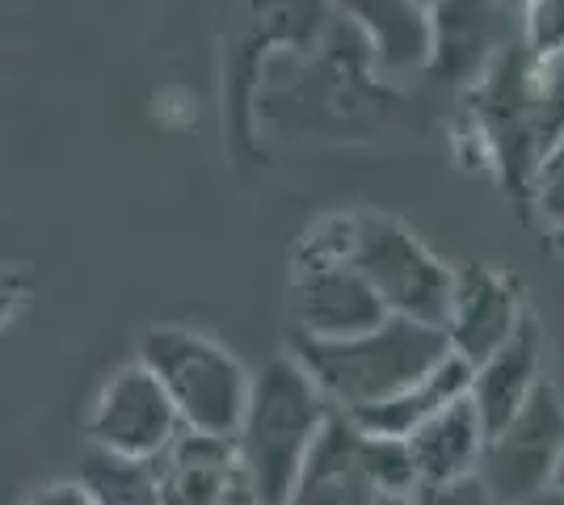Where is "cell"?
Returning a JSON list of instances; mask_svg holds the SVG:
<instances>
[{
    "mask_svg": "<svg viewBox=\"0 0 564 505\" xmlns=\"http://www.w3.org/2000/svg\"><path fill=\"white\" fill-rule=\"evenodd\" d=\"M291 354L304 362L307 375L333 400V409L362 413L425 380L451 354V341L447 329L438 325H425L413 316H388L376 329L341 341L295 337Z\"/></svg>",
    "mask_w": 564,
    "mask_h": 505,
    "instance_id": "1",
    "label": "cell"
},
{
    "mask_svg": "<svg viewBox=\"0 0 564 505\" xmlns=\"http://www.w3.org/2000/svg\"><path fill=\"white\" fill-rule=\"evenodd\" d=\"M333 413V400L295 354H279L253 375L249 409L232 438L258 484L261 505L291 502L307 455L321 442Z\"/></svg>",
    "mask_w": 564,
    "mask_h": 505,
    "instance_id": "2",
    "label": "cell"
},
{
    "mask_svg": "<svg viewBox=\"0 0 564 505\" xmlns=\"http://www.w3.org/2000/svg\"><path fill=\"white\" fill-rule=\"evenodd\" d=\"M140 362L165 384L186 430L232 438L249 409L253 375L228 345L186 325H156L143 333Z\"/></svg>",
    "mask_w": 564,
    "mask_h": 505,
    "instance_id": "3",
    "label": "cell"
},
{
    "mask_svg": "<svg viewBox=\"0 0 564 505\" xmlns=\"http://www.w3.org/2000/svg\"><path fill=\"white\" fill-rule=\"evenodd\" d=\"M291 308H295V337L341 341L358 337L388 320V304L362 278V270L346 253V216L321 219L304 237L291 270Z\"/></svg>",
    "mask_w": 564,
    "mask_h": 505,
    "instance_id": "4",
    "label": "cell"
},
{
    "mask_svg": "<svg viewBox=\"0 0 564 505\" xmlns=\"http://www.w3.org/2000/svg\"><path fill=\"white\" fill-rule=\"evenodd\" d=\"M346 253L379 290L392 316L447 325L455 270L443 265L404 223L383 216H346Z\"/></svg>",
    "mask_w": 564,
    "mask_h": 505,
    "instance_id": "5",
    "label": "cell"
},
{
    "mask_svg": "<svg viewBox=\"0 0 564 505\" xmlns=\"http://www.w3.org/2000/svg\"><path fill=\"white\" fill-rule=\"evenodd\" d=\"M531 68L535 59L527 55L522 43L497 51L494 64L471 85V122L501 182L510 190L535 198L543 173V140L535 97H531Z\"/></svg>",
    "mask_w": 564,
    "mask_h": 505,
    "instance_id": "6",
    "label": "cell"
},
{
    "mask_svg": "<svg viewBox=\"0 0 564 505\" xmlns=\"http://www.w3.org/2000/svg\"><path fill=\"white\" fill-rule=\"evenodd\" d=\"M564 459V400L552 380L535 387L506 430L485 442L480 476L506 505H535L556 484Z\"/></svg>",
    "mask_w": 564,
    "mask_h": 505,
    "instance_id": "7",
    "label": "cell"
},
{
    "mask_svg": "<svg viewBox=\"0 0 564 505\" xmlns=\"http://www.w3.org/2000/svg\"><path fill=\"white\" fill-rule=\"evenodd\" d=\"M186 421L148 362H127L101 384L89 409V442L127 459H161L177 447Z\"/></svg>",
    "mask_w": 564,
    "mask_h": 505,
    "instance_id": "8",
    "label": "cell"
},
{
    "mask_svg": "<svg viewBox=\"0 0 564 505\" xmlns=\"http://www.w3.org/2000/svg\"><path fill=\"white\" fill-rule=\"evenodd\" d=\"M527 320H531V312L522 304L518 278H510L506 270L480 262H468L455 270V295H451V312L447 325H443L451 341V354H459L471 366H480Z\"/></svg>",
    "mask_w": 564,
    "mask_h": 505,
    "instance_id": "9",
    "label": "cell"
},
{
    "mask_svg": "<svg viewBox=\"0 0 564 505\" xmlns=\"http://www.w3.org/2000/svg\"><path fill=\"white\" fill-rule=\"evenodd\" d=\"M156 463L169 505H261L258 484L236 451V438L186 430Z\"/></svg>",
    "mask_w": 564,
    "mask_h": 505,
    "instance_id": "10",
    "label": "cell"
},
{
    "mask_svg": "<svg viewBox=\"0 0 564 505\" xmlns=\"http://www.w3.org/2000/svg\"><path fill=\"white\" fill-rule=\"evenodd\" d=\"M388 497L367 472L362 430L350 413H333L321 442L312 447L300 484L286 505H383Z\"/></svg>",
    "mask_w": 564,
    "mask_h": 505,
    "instance_id": "11",
    "label": "cell"
},
{
    "mask_svg": "<svg viewBox=\"0 0 564 505\" xmlns=\"http://www.w3.org/2000/svg\"><path fill=\"white\" fill-rule=\"evenodd\" d=\"M543 380H547V366H543V333H540V325H535V316H531L497 354H489L480 366H471L468 396H471V405H476V413H480L489 438L514 421Z\"/></svg>",
    "mask_w": 564,
    "mask_h": 505,
    "instance_id": "12",
    "label": "cell"
},
{
    "mask_svg": "<svg viewBox=\"0 0 564 505\" xmlns=\"http://www.w3.org/2000/svg\"><path fill=\"white\" fill-rule=\"evenodd\" d=\"M497 9L501 0H430V73L476 85L480 73L494 64L497 47Z\"/></svg>",
    "mask_w": 564,
    "mask_h": 505,
    "instance_id": "13",
    "label": "cell"
},
{
    "mask_svg": "<svg viewBox=\"0 0 564 505\" xmlns=\"http://www.w3.org/2000/svg\"><path fill=\"white\" fill-rule=\"evenodd\" d=\"M485 442H489V430L471 405V396L447 405L438 417H430L422 430L409 433V451L417 459L422 484H451L476 476L480 459H485Z\"/></svg>",
    "mask_w": 564,
    "mask_h": 505,
    "instance_id": "14",
    "label": "cell"
},
{
    "mask_svg": "<svg viewBox=\"0 0 564 505\" xmlns=\"http://www.w3.org/2000/svg\"><path fill=\"white\" fill-rule=\"evenodd\" d=\"M468 387H471V362L459 359V354H447V359L425 375V380H417L413 387L397 392L392 400L371 405V409H362V413H350V417L367 433L409 438L413 430H422L430 417H438L447 405L464 400V396H468Z\"/></svg>",
    "mask_w": 564,
    "mask_h": 505,
    "instance_id": "15",
    "label": "cell"
},
{
    "mask_svg": "<svg viewBox=\"0 0 564 505\" xmlns=\"http://www.w3.org/2000/svg\"><path fill=\"white\" fill-rule=\"evenodd\" d=\"M341 9L362 25L379 64L392 73L430 68V9L422 0H341Z\"/></svg>",
    "mask_w": 564,
    "mask_h": 505,
    "instance_id": "16",
    "label": "cell"
},
{
    "mask_svg": "<svg viewBox=\"0 0 564 505\" xmlns=\"http://www.w3.org/2000/svg\"><path fill=\"white\" fill-rule=\"evenodd\" d=\"M76 481L94 493L97 505H169L156 459H127L94 447Z\"/></svg>",
    "mask_w": 564,
    "mask_h": 505,
    "instance_id": "17",
    "label": "cell"
},
{
    "mask_svg": "<svg viewBox=\"0 0 564 505\" xmlns=\"http://www.w3.org/2000/svg\"><path fill=\"white\" fill-rule=\"evenodd\" d=\"M358 430H362V426H358ZM362 459H367V472H371V481L379 484L383 497H409V493L422 488L417 459L409 451V438L362 430Z\"/></svg>",
    "mask_w": 564,
    "mask_h": 505,
    "instance_id": "18",
    "label": "cell"
},
{
    "mask_svg": "<svg viewBox=\"0 0 564 505\" xmlns=\"http://www.w3.org/2000/svg\"><path fill=\"white\" fill-rule=\"evenodd\" d=\"M531 97H535V119H540L543 165L564 144V51L552 59H535L531 68Z\"/></svg>",
    "mask_w": 564,
    "mask_h": 505,
    "instance_id": "19",
    "label": "cell"
},
{
    "mask_svg": "<svg viewBox=\"0 0 564 505\" xmlns=\"http://www.w3.org/2000/svg\"><path fill=\"white\" fill-rule=\"evenodd\" d=\"M531 59H552L564 51V0H527L522 4V39Z\"/></svg>",
    "mask_w": 564,
    "mask_h": 505,
    "instance_id": "20",
    "label": "cell"
},
{
    "mask_svg": "<svg viewBox=\"0 0 564 505\" xmlns=\"http://www.w3.org/2000/svg\"><path fill=\"white\" fill-rule=\"evenodd\" d=\"M417 497L425 505H506L497 497L494 488L485 484V476H464V481H451V484H422Z\"/></svg>",
    "mask_w": 564,
    "mask_h": 505,
    "instance_id": "21",
    "label": "cell"
},
{
    "mask_svg": "<svg viewBox=\"0 0 564 505\" xmlns=\"http://www.w3.org/2000/svg\"><path fill=\"white\" fill-rule=\"evenodd\" d=\"M535 207H540L543 223L556 232V241H564V161H552V165L540 173Z\"/></svg>",
    "mask_w": 564,
    "mask_h": 505,
    "instance_id": "22",
    "label": "cell"
},
{
    "mask_svg": "<svg viewBox=\"0 0 564 505\" xmlns=\"http://www.w3.org/2000/svg\"><path fill=\"white\" fill-rule=\"evenodd\" d=\"M25 505H97V497L80 481H55L43 484L39 493H30Z\"/></svg>",
    "mask_w": 564,
    "mask_h": 505,
    "instance_id": "23",
    "label": "cell"
},
{
    "mask_svg": "<svg viewBox=\"0 0 564 505\" xmlns=\"http://www.w3.org/2000/svg\"><path fill=\"white\" fill-rule=\"evenodd\" d=\"M535 505H564V488H547V493H543Z\"/></svg>",
    "mask_w": 564,
    "mask_h": 505,
    "instance_id": "24",
    "label": "cell"
},
{
    "mask_svg": "<svg viewBox=\"0 0 564 505\" xmlns=\"http://www.w3.org/2000/svg\"><path fill=\"white\" fill-rule=\"evenodd\" d=\"M383 505H425V502L417 497V493H409V497H388Z\"/></svg>",
    "mask_w": 564,
    "mask_h": 505,
    "instance_id": "25",
    "label": "cell"
},
{
    "mask_svg": "<svg viewBox=\"0 0 564 505\" xmlns=\"http://www.w3.org/2000/svg\"><path fill=\"white\" fill-rule=\"evenodd\" d=\"M552 488H564V459H561V468H556V484Z\"/></svg>",
    "mask_w": 564,
    "mask_h": 505,
    "instance_id": "26",
    "label": "cell"
},
{
    "mask_svg": "<svg viewBox=\"0 0 564 505\" xmlns=\"http://www.w3.org/2000/svg\"><path fill=\"white\" fill-rule=\"evenodd\" d=\"M501 4H506V9H522V4H527V0H501Z\"/></svg>",
    "mask_w": 564,
    "mask_h": 505,
    "instance_id": "27",
    "label": "cell"
},
{
    "mask_svg": "<svg viewBox=\"0 0 564 505\" xmlns=\"http://www.w3.org/2000/svg\"><path fill=\"white\" fill-rule=\"evenodd\" d=\"M552 161H564V144L556 147V156H552ZM552 161H547V165H552ZM547 165H543V168H547Z\"/></svg>",
    "mask_w": 564,
    "mask_h": 505,
    "instance_id": "28",
    "label": "cell"
},
{
    "mask_svg": "<svg viewBox=\"0 0 564 505\" xmlns=\"http://www.w3.org/2000/svg\"><path fill=\"white\" fill-rule=\"evenodd\" d=\"M422 4H425V9H430V0H422Z\"/></svg>",
    "mask_w": 564,
    "mask_h": 505,
    "instance_id": "29",
    "label": "cell"
}]
</instances>
